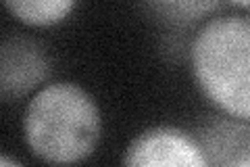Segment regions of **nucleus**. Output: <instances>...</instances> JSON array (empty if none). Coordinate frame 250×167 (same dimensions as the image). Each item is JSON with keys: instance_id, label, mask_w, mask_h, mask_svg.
<instances>
[{"instance_id": "nucleus-7", "label": "nucleus", "mask_w": 250, "mask_h": 167, "mask_svg": "<svg viewBox=\"0 0 250 167\" xmlns=\"http://www.w3.org/2000/svg\"><path fill=\"white\" fill-rule=\"evenodd\" d=\"M159 19L171 25H190L213 13L219 0H144Z\"/></svg>"}, {"instance_id": "nucleus-1", "label": "nucleus", "mask_w": 250, "mask_h": 167, "mask_svg": "<svg viewBox=\"0 0 250 167\" xmlns=\"http://www.w3.org/2000/svg\"><path fill=\"white\" fill-rule=\"evenodd\" d=\"M100 136L103 117L82 86L50 82L27 100L23 138L31 155L44 163H82L96 150Z\"/></svg>"}, {"instance_id": "nucleus-8", "label": "nucleus", "mask_w": 250, "mask_h": 167, "mask_svg": "<svg viewBox=\"0 0 250 167\" xmlns=\"http://www.w3.org/2000/svg\"><path fill=\"white\" fill-rule=\"evenodd\" d=\"M229 2L236 6H242V9H250V0H229Z\"/></svg>"}, {"instance_id": "nucleus-3", "label": "nucleus", "mask_w": 250, "mask_h": 167, "mask_svg": "<svg viewBox=\"0 0 250 167\" xmlns=\"http://www.w3.org/2000/svg\"><path fill=\"white\" fill-rule=\"evenodd\" d=\"M123 165L129 167H208L200 142L173 125H156L127 144Z\"/></svg>"}, {"instance_id": "nucleus-4", "label": "nucleus", "mask_w": 250, "mask_h": 167, "mask_svg": "<svg viewBox=\"0 0 250 167\" xmlns=\"http://www.w3.org/2000/svg\"><path fill=\"white\" fill-rule=\"evenodd\" d=\"M50 59L36 40L25 36L4 38L0 48V98L19 100L40 88L50 75Z\"/></svg>"}, {"instance_id": "nucleus-9", "label": "nucleus", "mask_w": 250, "mask_h": 167, "mask_svg": "<svg viewBox=\"0 0 250 167\" xmlns=\"http://www.w3.org/2000/svg\"><path fill=\"white\" fill-rule=\"evenodd\" d=\"M0 165H19V161H13V159L2 155V157H0Z\"/></svg>"}, {"instance_id": "nucleus-2", "label": "nucleus", "mask_w": 250, "mask_h": 167, "mask_svg": "<svg viewBox=\"0 0 250 167\" xmlns=\"http://www.w3.org/2000/svg\"><path fill=\"white\" fill-rule=\"evenodd\" d=\"M190 67L198 90L228 117L250 121V19L215 17L194 36Z\"/></svg>"}, {"instance_id": "nucleus-5", "label": "nucleus", "mask_w": 250, "mask_h": 167, "mask_svg": "<svg viewBox=\"0 0 250 167\" xmlns=\"http://www.w3.org/2000/svg\"><path fill=\"white\" fill-rule=\"evenodd\" d=\"M198 142L210 165L238 167L250 157V121L242 119H219L202 130Z\"/></svg>"}, {"instance_id": "nucleus-6", "label": "nucleus", "mask_w": 250, "mask_h": 167, "mask_svg": "<svg viewBox=\"0 0 250 167\" xmlns=\"http://www.w3.org/2000/svg\"><path fill=\"white\" fill-rule=\"evenodd\" d=\"M77 0H4L6 11L23 25L52 27L73 13Z\"/></svg>"}]
</instances>
